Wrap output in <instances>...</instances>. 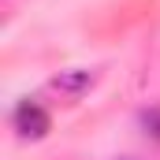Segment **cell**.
I'll list each match as a JSON object with an SVG mask.
<instances>
[{
    "label": "cell",
    "instance_id": "6da1fadb",
    "mask_svg": "<svg viewBox=\"0 0 160 160\" xmlns=\"http://www.w3.org/2000/svg\"><path fill=\"white\" fill-rule=\"evenodd\" d=\"M11 123H15V130H19V138H30V142H38L48 134V112L34 104V101H22L15 112H11Z\"/></svg>",
    "mask_w": 160,
    "mask_h": 160
},
{
    "label": "cell",
    "instance_id": "7a4b0ae2",
    "mask_svg": "<svg viewBox=\"0 0 160 160\" xmlns=\"http://www.w3.org/2000/svg\"><path fill=\"white\" fill-rule=\"evenodd\" d=\"M56 93H63V97H82L89 86H93V71H82V67H71V71H60L56 78L48 82Z\"/></svg>",
    "mask_w": 160,
    "mask_h": 160
},
{
    "label": "cell",
    "instance_id": "3957f363",
    "mask_svg": "<svg viewBox=\"0 0 160 160\" xmlns=\"http://www.w3.org/2000/svg\"><path fill=\"white\" fill-rule=\"evenodd\" d=\"M142 127H145V134H149V138H157V142H160V108L142 112Z\"/></svg>",
    "mask_w": 160,
    "mask_h": 160
}]
</instances>
